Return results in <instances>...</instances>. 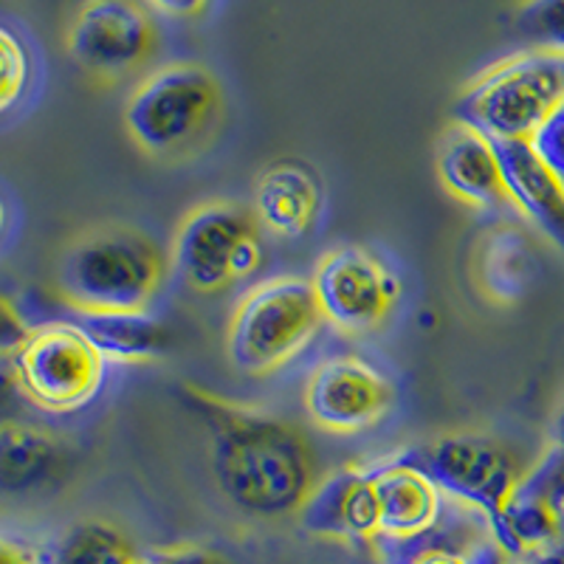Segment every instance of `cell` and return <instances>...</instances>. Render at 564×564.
Here are the masks:
<instances>
[{"label":"cell","mask_w":564,"mask_h":564,"mask_svg":"<svg viewBox=\"0 0 564 564\" xmlns=\"http://www.w3.org/2000/svg\"><path fill=\"white\" fill-rule=\"evenodd\" d=\"M311 282L325 325L347 336H365L384 325L401 294L398 276L361 246L325 251Z\"/></svg>","instance_id":"cell-9"},{"label":"cell","mask_w":564,"mask_h":564,"mask_svg":"<svg viewBox=\"0 0 564 564\" xmlns=\"http://www.w3.org/2000/svg\"><path fill=\"white\" fill-rule=\"evenodd\" d=\"M3 361L14 390L52 415H74L94 404L110 365L83 327L65 316L29 327L18 347L3 352Z\"/></svg>","instance_id":"cell-5"},{"label":"cell","mask_w":564,"mask_h":564,"mask_svg":"<svg viewBox=\"0 0 564 564\" xmlns=\"http://www.w3.org/2000/svg\"><path fill=\"white\" fill-rule=\"evenodd\" d=\"M0 564H48V551L26 545V542L3 539V545H0Z\"/></svg>","instance_id":"cell-26"},{"label":"cell","mask_w":564,"mask_h":564,"mask_svg":"<svg viewBox=\"0 0 564 564\" xmlns=\"http://www.w3.org/2000/svg\"><path fill=\"white\" fill-rule=\"evenodd\" d=\"M522 486L531 488L558 511L564 506V446H553L531 471H525Z\"/></svg>","instance_id":"cell-23"},{"label":"cell","mask_w":564,"mask_h":564,"mask_svg":"<svg viewBox=\"0 0 564 564\" xmlns=\"http://www.w3.org/2000/svg\"><path fill=\"white\" fill-rule=\"evenodd\" d=\"M148 3L170 18H195L204 12L209 0H148Z\"/></svg>","instance_id":"cell-28"},{"label":"cell","mask_w":564,"mask_h":564,"mask_svg":"<svg viewBox=\"0 0 564 564\" xmlns=\"http://www.w3.org/2000/svg\"><path fill=\"white\" fill-rule=\"evenodd\" d=\"M224 94L212 70L173 63L141 79L124 105V128L153 159H181L200 148L220 122Z\"/></svg>","instance_id":"cell-4"},{"label":"cell","mask_w":564,"mask_h":564,"mask_svg":"<svg viewBox=\"0 0 564 564\" xmlns=\"http://www.w3.org/2000/svg\"><path fill=\"white\" fill-rule=\"evenodd\" d=\"M531 148L545 161L547 167L556 173V178L564 184V102L547 116V122L533 133Z\"/></svg>","instance_id":"cell-24"},{"label":"cell","mask_w":564,"mask_h":564,"mask_svg":"<svg viewBox=\"0 0 564 564\" xmlns=\"http://www.w3.org/2000/svg\"><path fill=\"white\" fill-rule=\"evenodd\" d=\"M141 553L122 531L99 520L79 522L57 545L48 547V564H139Z\"/></svg>","instance_id":"cell-20"},{"label":"cell","mask_w":564,"mask_h":564,"mask_svg":"<svg viewBox=\"0 0 564 564\" xmlns=\"http://www.w3.org/2000/svg\"><path fill=\"white\" fill-rule=\"evenodd\" d=\"M370 468L379 500V536L415 539L437 525L446 497L430 477L395 457Z\"/></svg>","instance_id":"cell-14"},{"label":"cell","mask_w":564,"mask_h":564,"mask_svg":"<svg viewBox=\"0 0 564 564\" xmlns=\"http://www.w3.org/2000/svg\"><path fill=\"white\" fill-rule=\"evenodd\" d=\"M65 463L63 443L52 432L26 423H3L0 430V475L7 491H29L52 477Z\"/></svg>","instance_id":"cell-18"},{"label":"cell","mask_w":564,"mask_h":564,"mask_svg":"<svg viewBox=\"0 0 564 564\" xmlns=\"http://www.w3.org/2000/svg\"><path fill=\"white\" fill-rule=\"evenodd\" d=\"M32 79V57L26 43L12 32H0V110H12L23 99Z\"/></svg>","instance_id":"cell-22"},{"label":"cell","mask_w":564,"mask_h":564,"mask_svg":"<svg viewBox=\"0 0 564 564\" xmlns=\"http://www.w3.org/2000/svg\"><path fill=\"white\" fill-rule=\"evenodd\" d=\"M139 564H231L224 553L200 545H170L141 553Z\"/></svg>","instance_id":"cell-25"},{"label":"cell","mask_w":564,"mask_h":564,"mask_svg":"<svg viewBox=\"0 0 564 564\" xmlns=\"http://www.w3.org/2000/svg\"><path fill=\"white\" fill-rule=\"evenodd\" d=\"M415 564H475V547L471 551H432Z\"/></svg>","instance_id":"cell-29"},{"label":"cell","mask_w":564,"mask_h":564,"mask_svg":"<svg viewBox=\"0 0 564 564\" xmlns=\"http://www.w3.org/2000/svg\"><path fill=\"white\" fill-rule=\"evenodd\" d=\"M184 401L209 430L212 477L238 511L257 520L296 517L316 488L314 449L294 423L184 387Z\"/></svg>","instance_id":"cell-1"},{"label":"cell","mask_w":564,"mask_h":564,"mask_svg":"<svg viewBox=\"0 0 564 564\" xmlns=\"http://www.w3.org/2000/svg\"><path fill=\"white\" fill-rule=\"evenodd\" d=\"M325 316L314 282L282 274L246 291L226 327V356L243 376H271L305 352Z\"/></svg>","instance_id":"cell-3"},{"label":"cell","mask_w":564,"mask_h":564,"mask_svg":"<svg viewBox=\"0 0 564 564\" xmlns=\"http://www.w3.org/2000/svg\"><path fill=\"white\" fill-rule=\"evenodd\" d=\"M167 280V254L130 226L85 231L65 249L57 269L59 300L70 311L133 314L148 311Z\"/></svg>","instance_id":"cell-2"},{"label":"cell","mask_w":564,"mask_h":564,"mask_svg":"<svg viewBox=\"0 0 564 564\" xmlns=\"http://www.w3.org/2000/svg\"><path fill=\"white\" fill-rule=\"evenodd\" d=\"M562 102L564 54L525 48L466 85L455 102V122L491 141H531Z\"/></svg>","instance_id":"cell-6"},{"label":"cell","mask_w":564,"mask_h":564,"mask_svg":"<svg viewBox=\"0 0 564 564\" xmlns=\"http://www.w3.org/2000/svg\"><path fill=\"white\" fill-rule=\"evenodd\" d=\"M302 531L330 542H372L379 536V500L372 468L345 466L316 482L302 511Z\"/></svg>","instance_id":"cell-12"},{"label":"cell","mask_w":564,"mask_h":564,"mask_svg":"<svg viewBox=\"0 0 564 564\" xmlns=\"http://www.w3.org/2000/svg\"><path fill=\"white\" fill-rule=\"evenodd\" d=\"M551 435H553V446H564V401H562V406H558L556 417H553Z\"/></svg>","instance_id":"cell-31"},{"label":"cell","mask_w":564,"mask_h":564,"mask_svg":"<svg viewBox=\"0 0 564 564\" xmlns=\"http://www.w3.org/2000/svg\"><path fill=\"white\" fill-rule=\"evenodd\" d=\"M513 32L533 52L564 54V0H522Z\"/></svg>","instance_id":"cell-21"},{"label":"cell","mask_w":564,"mask_h":564,"mask_svg":"<svg viewBox=\"0 0 564 564\" xmlns=\"http://www.w3.org/2000/svg\"><path fill=\"white\" fill-rule=\"evenodd\" d=\"M392 404V381L359 356H330L319 361L305 384V410L314 426L330 435L372 430L390 415Z\"/></svg>","instance_id":"cell-11"},{"label":"cell","mask_w":564,"mask_h":564,"mask_svg":"<svg viewBox=\"0 0 564 564\" xmlns=\"http://www.w3.org/2000/svg\"><path fill=\"white\" fill-rule=\"evenodd\" d=\"M437 175L446 193L471 209L511 206L497 144L480 130L452 122L437 144Z\"/></svg>","instance_id":"cell-13"},{"label":"cell","mask_w":564,"mask_h":564,"mask_svg":"<svg viewBox=\"0 0 564 564\" xmlns=\"http://www.w3.org/2000/svg\"><path fill=\"white\" fill-rule=\"evenodd\" d=\"M508 562H511V556L497 545V539L494 536L475 547V564H508Z\"/></svg>","instance_id":"cell-30"},{"label":"cell","mask_w":564,"mask_h":564,"mask_svg":"<svg viewBox=\"0 0 564 564\" xmlns=\"http://www.w3.org/2000/svg\"><path fill=\"white\" fill-rule=\"evenodd\" d=\"M558 525H562V533H564V506L562 508H558Z\"/></svg>","instance_id":"cell-32"},{"label":"cell","mask_w":564,"mask_h":564,"mask_svg":"<svg viewBox=\"0 0 564 564\" xmlns=\"http://www.w3.org/2000/svg\"><path fill=\"white\" fill-rule=\"evenodd\" d=\"M65 319L83 327L110 365H148L170 350V330L148 311L88 314V311L68 308Z\"/></svg>","instance_id":"cell-17"},{"label":"cell","mask_w":564,"mask_h":564,"mask_svg":"<svg viewBox=\"0 0 564 564\" xmlns=\"http://www.w3.org/2000/svg\"><path fill=\"white\" fill-rule=\"evenodd\" d=\"M319 178L302 161H276L257 178L254 218L274 238H305L319 218Z\"/></svg>","instance_id":"cell-15"},{"label":"cell","mask_w":564,"mask_h":564,"mask_svg":"<svg viewBox=\"0 0 564 564\" xmlns=\"http://www.w3.org/2000/svg\"><path fill=\"white\" fill-rule=\"evenodd\" d=\"M491 536L497 539V545L508 553L511 558L522 556V553L539 551V547L551 545L558 536H564L562 525H558L556 508L547 500H542L531 488L517 486L511 494V500L502 508L500 520L491 525Z\"/></svg>","instance_id":"cell-19"},{"label":"cell","mask_w":564,"mask_h":564,"mask_svg":"<svg viewBox=\"0 0 564 564\" xmlns=\"http://www.w3.org/2000/svg\"><path fill=\"white\" fill-rule=\"evenodd\" d=\"M175 269L200 294H218L263 265V229L254 212L229 200L195 206L175 235Z\"/></svg>","instance_id":"cell-7"},{"label":"cell","mask_w":564,"mask_h":564,"mask_svg":"<svg viewBox=\"0 0 564 564\" xmlns=\"http://www.w3.org/2000/svg\"><path fill=\"white\" fill-rule=\"evenodd\" d=\"M159 34L139 0H85L70 20L65 48L90 77L116 83L148 63Z\"/></svg>","instance_id":"cell-10"},{"label":"cell","mask_w":564,"mask_h":564,"mask_svg":"<svg viewBox=\"0 0 564 564\" xmlns=\"http://www.w3.org/2000/svg\"><path fill=\"white\" fill-rule=\"evenodd\" d=\"M502 164L508 198L539 231L564 249V184L545 161L539 159L531 141H494Z\"/></svg>","instance_id":"cell-16"},{"label":"cell","mask_w":564,"mask_h":564,"mask_svg":"<svg viewBox=\"0 0 564 564\" xmlns=\"http://www.w3.org/2000/svg\"><path fill=\"white\" fill-rule=\"evenodd\" d=\"M508 564H564V536H558L551 545L539 547V551L522 553Z\"/></svg>","instance_id":"cell-27"},{"label":"cell","mask_w":564,"mask_h":564,"mask_svg":"<svg viewBox=\"0 0 564 564\" xmlns=\"http://www.w3.org/2000/svg\"><path fill=\"white\" fill-rule=\"evenodd\" d=\"M395 460L423 471L443 497L480 511L488 525L500 520L502 508L525 477L517 457L488 435H443Z\"/></svg>","instance_id":"cell-8"}]
</instances>
